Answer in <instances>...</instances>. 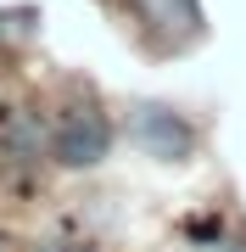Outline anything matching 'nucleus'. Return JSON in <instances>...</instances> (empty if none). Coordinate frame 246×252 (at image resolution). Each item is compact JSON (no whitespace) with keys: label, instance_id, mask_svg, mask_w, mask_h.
I'll list each match as a JSON object with an SVG mask.
<instances>
[{"label":"nucleus","instance_id":"nucleus-7","mask_svg":"<svg viewBox=\"0 0 246 252\" xmlns=\"http://www.w3.org/2000/svg\"><path fill=\"white\" fill-rule=\"evenodd\" d=\"M201 252H246V241H235V235H219V241H207Z\"/></svg>","mask_w":246,"mask_h":252},{"label":"nucleus","instance_id":"nucleus-3","mask_svg":"<svg viewBox=\"0 0 246 252\" xmlns=\"http://www.w3.org/2000/svg\"><path fill=\"white\" fill-rule=\"evenodd\" d=\"M123 135L151 162H185V157H196V146H201V129L185 112H173L168 101H135L129 118H123Z\"/></svg>","mask_w":246,"mask_h":252},{"label":"nucleus","instance_id":"nucleus-4","mask_svg":"<svg viewBox=\"0 0 246 252\" xmlns=\"http://www.w3.org/2000/svg\"><path fill=\"white\" fill-rule=\"evenodd\" d=\"M123 11L157 56L191 51L201 39V0H123Z\"/></svg>","mask_w":246,"mask_h":252},{"label":"nucleus","instance_id":"nucleus-6","mask_svg":"<svg viewBox=\"0 0 246 252\" xmlns=\"http://www.w3.org/2000/svg\"><path fill=\"white\" fill-rule=\"evenodd\" d=\"M34 252H95V247H84V241H39Z\"/></svg>","mask_w":246,"mask_h":252},{"label":"nucleus","instance_id":"nucleus-1","mask_svg":"<svg viewBox=\"0 0 246 252\" xmlns=\"http://www.w3.org/2000/svg\"><path fill=\"white\" fill-rule=\"evenodd\" d=\"M112 135L118 129H112L107 107L90 90H73V95L56 101V112H51V162L67 168V174H90V168L107 162Z\"/></svg>","mask_w":246,"mask_h":252},{"label":"nucleus","instance_id":"nucleus-2","mask_svg":"<svg viewBox=\"0 0 246 252\" xmlns=\"http://www.w3.org/2000/svg\"><path fill=\"white\" fill-rule=\"evenodd\" d=\"M45 162H51V118L0 101V180L11 190H28Z\"/></svg>","mask_w":246,"mask_h":252},{"label":"nucleus","instance_id":"nucleus-5","mask_svg":"<svg viewBox=\"0 0 246 252\" xmlns=\"http://www.w3.org/2000/svg\"><path fill=\"white\" fill-rule=\"evenodd\" d=\"M39 39V6H0V51H28Z\"/></svg>","mask_w":246,"mask_h":252},{"label":"nucleus","instance_id":"nucleus-8","mask_svg":"<svg viewBox=\"0 0 246 252\" xmlns=\"http://www.w3.org/2000/svg\"><path fill=\"white\" fill-rule=\"evenodd\" d=\"M0 252H34V247H28V241H17L11 230H0Z\"/></svg>","mask_w":246,"mask_h":252}]
</instances>
